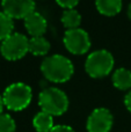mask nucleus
I'll use <instances>...</instances> for the list:
<instances>
[{"label":"nucleus","instance_id":"2eb2a0df","mask_svg":"<svg viewBox=\"0 0 131 132\" xmlns=\"http://www.w3.org/2000/svg\"><path fill=\"white\" fill-rule=\"evenodd\" d=\"M14 32V21L4 12H0V41L6 39Z\"/></svg>","mask_w":131,"mask_h":132},{"label":"nucleus","instance_id":"9b49d317","mask_svg":"<svg viewBox=\"0 0 131 132\" xmlns=\"http://www.w3.org/2000/svg\"><path fill=\"white\" fill-rule=\"evenodd\" d=\"M96 9L104 16H115L122 11L123 4L121 0H97L95 2Z\"/></svg>","mask_w":131,"mask_h":132},{"label":"nucleus","instance_id":"aec40b11","mask_svg":"<svg viewBox=\"0 0 131 132\" xmlns=\"http://www.w3.org/2000/svg\"><path fill=\"white\" fill-rule=\"evenodd\" d=\"M4 108L5 104H4V100H2V95H0V115L4 112Z\"/></svg>","mask_w":131,"mask_h":132},{"label":"nucleus","instance_id":"1a4fd4ad","mask_svg":"<svg viewBox=\"0 0 131 132\" xmlns=\"http://www.w3.org/2000/svg\"><path fill=\"white\" fill-rule=\"evenodd\" d=\"M24 28L30 37H41L44 36L48 29L46 19L39 12L35 11L24 20Z\"/></svg>","mask_w":131,"mask_h":132},{"label":"nucleus","instance_id":"f8f14e48","mask_svg":"<svg viewBox=\"0 0 131 132\" xmlns=\"http://www.w3.org/2000/svg\"><path fill=\"white\" fill-rule=\"evenodd\" d=\"M32 126L37 132H49L55 126L53 124V116L48 112L39 111L32 118Z\"/></svg>","mask_w":131,"mask_h":132},{"label":"nucleus","instance_id":"39448f33","mask_svg":"<svg viewBox=\"0 0 131 132\" xmlns=\"http://www.w3.org/2000/svg\"><path fill=\"white\" fill-rule=\"evenodd\" d=\"M29 52V38L24 34L13 32L11 36L1 42L0 53L7 60H19L22 59Z\"/></svg>","mask_w":131,"mask_h":132},{"label":"nucleus","instance_id":"ddd939ff","mask_svg":"<svg viewBox=\"0 0 131 132\" xmlns=\"http://www.w3.org/2000/svg\"><path fill=\"white\" fill-rule=\"evenodd\" d=\"M50 48V42L44 36L29 38V52L32 56H46Z\"/></svg>","mask_w":131,"mask_h":132},{"label":"nucleus","instance_id":"a211bd4d","mask_svg":"<svg viewBox=\"0 0 131 132\" xmlns=\"http://www.w3.org/2000/svg\"><path fill=\"white\" fill-rule=\"evenodd\" d=\"M49 132H76L73 130V128H71L70 125H64V124H58L55 125Z\"/></svg>","mask_w":131,"mask_h":132},{"label":"nucleus","instance_id":"7ed1b4c3","mask_svg":"<svg viewBox=\"0 0 131 132\" xmlns=\"http://www.w3.org/2000/svg\"><path fill=\"white\" fill-rule=\"evenodd\" d=\"M5 108L9 111H22L32 100V89L24 82H13L2 93Z\"/></svg>","mask_w":131,"mask_h":132},{"label":"nucleus","instance_id":"9d476101","mask_svg":"<svg viewBox=\"0 0 131 132\" xmlns=\"http://www.w3.org/2000/svg\"><path fill=\"white\" fill-rule=\"evenodd\" d=\"M111 81L115 88L118 90H128L131 89V71L125 67H120L115 70L111 75Z\"/></svg>","mask_w":131,"mask_h":132},{"label":"nucleus","instance_id":"0eeeda50","mask_svg":"<svg viewBox=\"0 0 131 132\" xmlns=\"http://www.w3.org/2000/svg\"><path fill=\"white\" fill-rule=\"evenodd\" d=\"M114 124V116L107 108H96L89 114L86 121L87 132H110Z\"/></svg>","mask_w":131,"mask_h":132},{"label":"nucleus","instance_id":"6e6552de","mask_svg":"<svg viewBox=\"0 0 131 132\" xmlns=\"http://www.w3.org/2000/svg\"><path fill=\"white\" fill-rule=\"evenodd\" d=\"M1 8L13 20H24L36 11V4L31 0H4Z\"/></svg>","mask_w":131,"mask_h":132},{"label":"nucleus","instance_id":"20e7f679","mask_svg":"<svg viewBox=\"0 0 131 132\" xmlns=\"http://www.w3.org/2000/svg\"><path fill=\"white\" fill-rule=\"evenodd\" d=\"M115 65V59L110 51L99 49L87 56L85 60V71L93 79H101L111 73Z\"/></svg>","mask_w":131,"mask_h":132},{"label":"nucleus","instance_id":"412c9836","mask_svg":"<svg viewBox=\"0 0 131 132\" xmlns=\"http://www.w3.org/2000/svg\"><path fill=\"white\" fill-rule=\"evenodd\" d=\"M127 15H128V18H129V19H130V21H131V4H129V5H128Z\"/></svg>","mask_w":131,"mask_h":132},{"label":"nucleus","instance_id":"6ab92c4d","mask_svg":"<svg viewBox=\"0 0 131 132\" xmlns=\"http://www.w3.org/2000/svg\"><path fill=\"white\" fill-rule=\"evenodd\" d=\"M124 105L128 109V111L131 112V89L125 94V96H124Z\"/></svg>","mask_w":131,"mask_h":132},{"label":"nucleus","instance_id":"f03ea898","mask_svg":"<svg viewBox=\"0 0 131 132\" xmlns=\"http://www.w3.org/2000/svg\"><path fill=\"white\" fill-rule=\"evenodd\" d=\"M38 105L42 111L51 116H62L69 109V96L58 87H48L39 93Z\"/></svg>","mask_w":131,"mask_h":132},{"label":"nucleus","instance_id":"4468645a","mask_svg":"<svg viewBox=\"0 0 131 132\" xmlns=\"http://www.w3.org/2000/svg\"><path fill=\"white\" fill-rule=\"evenodd\" d=\"M60 21H62L63 26L66 28V30L77 29V28H80L81 15L76 8L66 9V11H63Z\"/></svg>","mask_w":131,"mask_h":132},{"label":"nucleus","instance_id":"dca6fc26","mask_svg":"<svg viewBox=\"0 0 131 132\" xmlns=\"http://www.w3.org/2000/svg\"><path fill=\"white\" fill-rule=\"evenodd\" d=\"M16 123L14 118L7 112L0 115V132H15Z\"/></svg>","mask_w":131,"mask_h":132},{"label":"nucleus","instance_id":"f3484780","mask_svg":"<svg viewBox=\"0 0 131 132\" xmlns=\"http://www.w3.org/2000/svg\"><path fill=\"white\" fill-rule=\"evenodd\" d=\"M56 4H57L59 7H62L64 11H66V9L76 8V6L79 4V2L77 1V0H57Z\"/></svg>","mask_w":131,"mask_h":132},{"label":"nucleus","instance_id":"423d86ee","mask_svg":"<svg viewBox=\"0 0 131 132\" xmlns=\"http://www.w3.org/2000/svg\"><path fill=\"white\" fill-rule=\"evenodd\" d=\"M63 42L70 53L81 56L88 52L91 49V38L88 32L83 28L65 30Z\"/></svg>","mask_w":131,"mask_h":132},{"label":"nucleus","instance_id":"f257e3e1","mask_svg":"<svg viewBox=\"0 0 131 132\" xmlns=\"http://www.w3.org/2000/svg\"><path fill=\"white\" fill-rule=\"evenodd\" d=\"M41 71L46 80L55 84L69 81L74 74V65L70 58L60 53L46 56L41 63Z\"/></svg>","mask_w":131,"mask_h":132}]
</instances>
